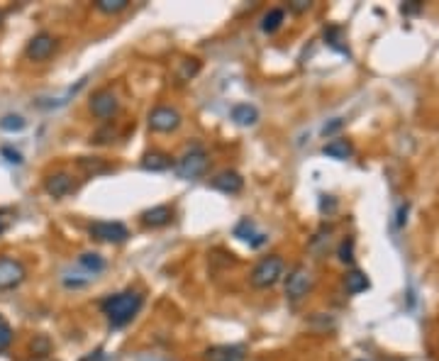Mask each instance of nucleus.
<instances>
[{"label": "nucleus", "instance_id": "nucleus-18", "mask_svg": "<svg viewBox=\"0 0 439 361\" xmlns=\"http://www.w3.org/2000/svg\"><path fill=\"white\" fill-rule=\"evenodd\" d=\"M283 20H285V10L283 8H271V10H266L264 15H261V32H266V34H274L276 29L283 24Z\"/></svg>", "mask_w": 439, "mask_h": 361}, {"label": "nucleus", "instance_id": "nucleus-25", "mask_svg": "<svg viewBox=\"0 0 439 361\" xmlns=\"http://www.w3.org/2000/svg\"><path fill=\"white\" fill-rule=\"evenodd\" d=\"M337 256H339V261H342V264H352V261H354V240H352V237H347V240L339 244Z\"/></svg>", "mask_w": 439, "mask_h": 361}, {"label": "nucleus", "instance_id": "nucleus-7", "mask_svg": "<svg viewBox=\"0 0 439 361\" xmlns=\"http://www.w3.org/2000/svg\"><path fill=\"white\" fill-rule=\"evenodd\" d=\"M88 108L98 120H110L120 112V98L112 88H98L88 101Z\"/></svg>", "mask_w": 439, "mask_h": 361}, {"label": "nucleus", "instance_id": "nucleus-14", "mask_svg": "<svg viewBox=\"0 0 439 361\" xmlns=\"http://www.w3.org/2000/svg\"><path fill=\"white\" fill-rule=\"evenodd\" d=\"M235 237H239V240L249 242L251 246H261L266 242V237L261 235V232H256V225L254 220H249V217H244V220H239V225L235 227Z\"/></svg>", "mask_w": 439, "mask_h": 361}, {"label": "nucleus", "instance_id": "nucleus-22", "mask_svg": "<svg viewBox=\"0 0 439 361\" xmlns=\"http://www.w3.org/2000/svg\"><path fill=\"white\" fill-rule=\"evenodd\" d=\"M200 71V61L198 59H186L184 64H181V71H179V81H191V78H195Z\"/></svg>", "mask_w": 439, "mask_h": 361}, {"label": "nucleus", "instance_id": "nucleus-24", "mask_svg": "<svg viewBox=\"0 0 439 361\" xmlns=\"http://www.w3.org/2000/svg\"><path fill=\"white\" fill-rule=\"evenodd\" d=\"M29 349H32V354L47 357V354L52 352V342H49V337H44V334H37V337L32 339V344H29Z\"/></svg>", "mask_w": 439, "mask_h": 361}, {"label": "nucleus", "instance_id": "nucleus-6", "mask_svg": "<svg viewBox=\"0 0 439 361\" xmlns=\"http://www.w3.org/2000/svg\"><path fill=\"white\" fill-rule=\"evenodd\" d=\"M88 235L98 242H105V244H122V242L130 240V230L127 225L115 220H96L88 225Z\"/></svg>", "mask_w": 439, "mask_h": 361}, {"label": "nucleus", "instance_id": "nucleus-21", "mask_svg": "<svg viewBox=\"0 0 439 361\" xmlns=\"http://www.w3.org/2000/svg\"><path fill=\"white\" fill-rule=\"evenodd\" d=\"M24 127H27V120H24L22 115H3L0 117V130H5V132H22Z\"/></svg>", "mask_w": 439, "mask_h": 361}, {"label": "nucleus", "instance_id": "nucleus-8", "mask_svg": "<svg viewBox=\"0 0 439 361\" xmlns=\"http://www.w3.org/2000/svg\"><path fill=\"white\" fill-rule=\"evenodd\" d=\"M27 279V266L15 256H0V290H15Z\"/></svg>", "mask_w": 439, "mask_h": 361}, {"label": "nucleus", "instance_id": "nucleus-27", "mask_svg": "<svg viewBox=\"0 0 439 361\" xmlns=\"http://www.w3.org/2000/svg\"><path fill=\"white\" fill-rule=\"evenodd\" d=\"M313 8V3L310 0H293V3H288V10L290 13H308V10Z\"/></svg>", "mask_w": 439, "mask_h": 361}, {"label": "nucleus", "instance_id": "nucleus-30", "mask_svg": "<svg viewBox=\"0 0 439 361\" xmlns=\"http://www.w3.org/2000/svg\"><path fill=\"white\" fill-rule=\"evenodd\" d=\"M5 230H8V215H5V212L0 210V235H3Z\"/></svg>", "mask_w": 439, "mask_h": 361}, {"label": "nucleus", "instance_id": "nucleus-23", "mask_svg": "<svg viewBox=\"0 0 439 361\" xmlns=\"http://www.w3.org/2000/svg\"><path fill=\"white\" fill-rule=\"evenodd\" d=\"M13 339H15L13 327H10V325L5 323V318H3V320H0V352H8V349L13 347Z\"/></svg>", "mask_w": 439, "mask_h": 361}, {"label": "nucleus", "instance_id": "nucleus-17", "mask_svg": "<svg viewBox=\"0 0 439 361\" xmlns=\"http://www.w3.org/2000/svg\"><path fill=\"white\" fill-rule=\"evenodd\" d=\"M352 145H349L347 140H332L327 142V145L322 147V154L329 156V159H337V161H344L352 156Z\"/></svg>", "mask_w": 439, "mask_h": 361}, {"label": "nucleus", "instance_id": "nucleus-28", "mask_svg": "<svg viewBox=\"0 0 439 361\" xmlns=\"http://www.w3.org/2000/svg\"><path fill=\"white\" fill-rule=\"evenodd\" d=\"M0 154L8 156L10 164H22V154H20V152H15L13 147H3V149H0Z\"/></svg>", "mask_w": 439, "mask_h": 361}, {"label": "nucleus", "instance_id": "nucleus-9", "mask_svg": "<svg viewBox=\"0 0 439 361\" xmlns=\"http://www.w3.org/2000/svg\"><path fill=\"white\" fill-rule=\"evenodd\" d=\"M57 44H59L57 37H54L52 32H47V29H42V32H37L34 37H29L27 47H24V57L34 64H42L57 52Z\"/></svg>", "mask_w": 439, "mask_h": 361}, {"label": "nucleus", "instance_id": "nucleus-33", "mask_svg": "<svg viewBox=\"0 0 439 361\" xmlns=\"http://www.w3.org/2000/svg\"><path fill=\"white\" fill-rule=\"evenodd\" d=\"M0 320H3V315H0Z\"/></svg>", "mask_w": 439, "mask_h": 361}, {"label": "nucleus", "instance_id": "nucleus-29", "mask_svg": "<svg viewBox=\"0 0 439 361\" xmlns=\"http://www.w3.org/2000/svg\"><path fill=\"white\" fill-rule=\"evenodd\" d=\"M344 125V120H334V122H329V125H325V130H322V135L327 137V135H332V132H337L339 127Z\"/></svg>", "mask_w": 439, "mask_h": 361}, {"label": "nucleus", "instance_id": "nucleus-16", "mask_svg": "<svg viewBox=\"0 0 439 361\" xmlns=\"http://www.w3.org/2000/svg\"><path fill=\"white\" fill-rule=\"evenodd\" d=\"M232 120L241 127H254L259 122V110L254 105H249V103H237L232 108Z\"/></svg>", "mask_w": 439, "mask_h": 361}, {"label": "nucleus", "instance_id": "nucleus-4", "mask_svg": "<svg viewBox=\"0 0 439 361\" xmlns=\"http://www.w3.org/2000/svg\"><path fill=\"white\" fill-rule=\"evenodd\" d=\"M181 122H184V115L171 105H156L147 117V125L156 135H171V132L179 130Z\"/></svg>", "mask_w": 439, "mask_h": 361}, {"label": "nucleus", "instance_id": "nucleus-13", "mask_svg": "<svg viewBox=\"0 0 439 361\" xmlns=\"http://www.w3.org/2000/svg\"><path fill=\"white\" fill-rule=\"evenodd\" d=\"M142 169L154 171V174H159V171H169V169H174V156L166 154V152L151 149L142 156Z\"/></svg>", "mask_w": 439, "mask_h": 361}, {"label": "nucleus", "instance_id": "nucleus-11", "mask_svg": "<svg viewBox=\"0 0 439 361\" xmlns=\"http://www.w3.org/2000/svg\"><path fill=\"white\" fill-rule=\"evenodd\" d=\"M210 186H213L215 191L225 193V196H237V193H241V188H244V179H241L239 171L225 169V171H220V174L213 176Z\"/></svg>", "mask_w": 439, "mask_h": 361}, {"label": "nucleus", "instance_id": "nucleus-26", "mask_svg": "<svg viewBox=\"0 0 439 361\" xmlns=\"http://www.w3.org/2000/svg\"><path fill=\"white\" fill-rule=\"evenodd\" d=\"M78 164H81L83 169L88 171V174H103V171H107V166L101 164V159H96V156H93V161L88 159V156H81V159H78Z\"/></svg>", "mask_w": 439, "mask_h": 361}, {"label": "nucleus", "instance_id": "nucleus-10", "mask_svg": "<svg viewBox=\"0 0 439 361\" xmlns=\"http://www.w3.org/2000/svg\"><path fill=\"white\" fill-rule=\"evenodd\" d=\"M76 191V181L68 171H54L44 179V193L54 200H61V198L71 196Z\"/></svg>", "mask_w": 439, "mask_h": 361}, {"label": "nucleus", "instance_id": "nucleus-32", "mask_svg": "<svg viewBox=\"0 0 439 361\" xmlns=\"http://www.w3.org/2000/svg\"><path fill=\"white\" fill-rule=\"evenodd\" d=\"M3 20H5V15H3V10H0V24H3Z\"/></svg>", "mask_w": 439, "mask_h": 361}, {"label": "nucleus", "instance_id": "nucleus-31", "mask_svg": "<svg viewBox=\"0 0 439 361\" xmlns=\"http://www.w3.org/2000/svg\"><path fill=\"white\" fill-rule=\"evenodd\" d=\"M103 352H96V354H88V357H83L81 361H103V357H101Z\"/></svg>", "mask_w": 439, "mask_h": 361}, {"label": "nucleus", "instance_id": "nucleus-19", "mask_svg": "<svg viewBox=\"0 0 439 361\" xmlns=\"http://www.w3.org/2000/svg\"><path fill=\"white\" fill-rule=\"evenodd\" d=\"M344 286H347V293L359 295L369 288V279L362 274V271H349L347 279H344Z\"/></svg>", "mask_w": 439, "mask_h": 361}, {"label": "nucleus", "instance_id": "nucleus-20", "mask_svg": "<svg viewBox=\"0 0 439 361\" xmlns=\"http://www.w3.org/2000/svg\"><path fill=\"white\" fill-rule=\"evenodd\" d=\"M130 8V0H96V10L103 15H117Z\"/></svg>", "mask_w": 439, "mask_h": 361}, {"label": "nucleus", "instance_id": "nucleus-1", "mask_svg": "<svg viewBox=\"0 0 439 361\" xmlns=\"http://www.w3.org/2000/svg\"><path fill=\"white\" fill-rule=\"evenodd\" d=\"M144 305V295L135 288H125L120 293H110L101 300V313L107 318L110 327H125L135 320V315Z\"/></svg>", "mask_w": 439, "mask_h": 361}, {"label": "nucleus", "instance_id": "nucleus-12", "mask_svg": "<svg viewBox=\"0 0 439 361\" xmlns=\"http://www.w3.org/2000/svg\"><path fill=\"white\" fill-rule=\"evenodd\" d=\"M171 220H174V207H171V205H154V207H147V210L140 215V222H142V225H144V227H151V230H156V227L171 225Z\"/></svg>", "mask_w": 439, "mask_h": 361}, {"label": "nucleus", "instance_id": "nucleus-2", "mask_svg": "<svg viewBox=\"0 0 439 361\" xmlns=\"http://www.w3.org/2000/svg\"><path fill=\"white\" fill-rule=\"evenodd\" d=\"M208 166H210L208 149L195 142V145L186 147L184 154L174 161V174L179 176L181 181H195L208 171Z\"/></svg>", "mask_w": 439, "mask_h": 361}, {"label": "nucleus", "instance_id": "nucleus-3", "mask_svg": "<svg viewBox=\"0 0 439 361\" xmlns=\"http://www.w3.org/2000/svg\"><path fill=\"white\" fill-rule=\"evenodd\" d=\"M283 276H285V259L281 254H269L256 261V266L249 274V283L259 290H266L274 288Z\"/></svg>", "mask_w": 439, "mask_h": 361}, {"label": "nucleus", "instance_id": "nucleus-15", "mask_svg": "<svg viewBox=\"0 0 439 361\" xmlns=\"http://www.w3.org/2000/svg\"><path fill=\"white\" fill-rule=\"evenodd\" d=\"M76 264L81 266L83 271H86L91 279H96V274H101V271H105V259H103L98 251H83V254H78Z\"/></svg>", "mask_w": 439, "mask_h": 361}, {"label": "nucleus", "instance_id": "nucleus-5", "mask_svg": "<svg viewBox=\"0 0 439 361\" xmlns=\"http://www.w3.org/2000/svg\"><path fill=\"white\" fill-rule=\"evenodd\" d=\"M310 288H313V274H310V269L305 264H295L288 271V276H285V298L298 303V300H303L310 293Z\"/></svg>", "mask_w": 439, "mask_h": 361}]
</instances>
